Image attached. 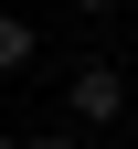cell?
Listing matches in <instances>:
<instances>
[{
    "label": "cell",
    "instance_id": "cell-1",
    "mask_svg": "<svg viewBox=\"0 0 138 149\" xmlns=\"http://www.w3.org/2000/svg\"><path fill=\"white\" fill-rule=\"evenodd\" d=\"M64 107H74V128L106 139V128L128 117V74H117V64H74V74H64Z\"/></svg>",
    "mask_w": 138,
    "mask_h": 149
},
{
    "label": "cell",
    "instance_id": "cell-3",
    "mask_svg": "<svg viewBox=\"0 0 138 149\" xmlns=\"http://www.w3.org/2000/svg\"><path fill=\"white\" fill-rule=\"evenodd\" d=\"M21 149H85V139H64V128H53V139H21Z\"/></svg>",
    "mask_w": 138,
    "mask_h": 149
},
{
    "label": "cell",
    "instance_id": "cell-2",
    "mask_svg": "<svg viewBox=\"0 0 138 149\" xmlns=\"http://www.w3.org/2000/svg\"><path fill=\"white\" fill-rule=\"evenodd\" d=\"M32 43H43V32H32L21 11H0V74H21V64H32Z\"/></svg>",
    "mask_w": 138,
    "mask_h": 149
},
{
    "label": "cell",
    "instance_id": "cell-6",
    "mask_svg": "<svg viewBox=\"0 0 138 149\" xmlns=\"http://www.w3.org/2000/svg\"><path fill=\"white\" fill-rule=\"evenodd\" d=\"M128 117H138V107H128Z\"/></svg>",
    "mask_w": 138,
    "mask_h": 149
},
{
    "label": "cell",
    "instance_id": "cell-4",
    "mask_svg": "<svg viewBox=\"0 0 138 149\" xmlns=\"http://www.w3.org/2000/svg\"><path fill=\"white\" fill-rule=\"evenodd\" d=\"M74 11H128V0H74Z\"/></svg>",
    "mask_w": 138,
    "mask_h": 149
},
{
    "label": "cell",
    "instance_id": "cell-5",
    "mask_svg": "<svg viewBox=\"0 0 138 149\" xmlns=\"http://www.w3.org/2000/svg\"><path fill=\"white\" fill-rule=\"evenodd\" d=\"M0 149H11V117H0Z\"/></svg>",
    "mask_w": 138,
    "mask_h": 149
}]
</instances>
